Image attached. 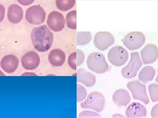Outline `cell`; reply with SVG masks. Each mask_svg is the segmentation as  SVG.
<instances>
[{
  "label": "cell",
  "instance_id": "6da1fadb",
  "mask_svg": "<svg viewBox=\"0 0 158 118\" xmlns=\"http://www.w3.org/2000/svg\"><path fill=\"white\" fill-rule=\"evenodd\" d=\"M30 37L35 49L40 52L49 50L54 39L52 32L46 25L34 28L31 31Z\"/></svg>",
  "mask_w": 158,
  "mask_h": 118
},
{
  "label": "cell",
  "instance_id": "7a4b0ae2",
  "mask_svg": "<svg viewBox=\"0 0 158 118\" xmlns=\"http://www.w3.org/2000/svg\"><path fill=\"white\" fill-rule=\"evenodd\" d=\"M87 66L90 70L97 73H105L109 69V65L103 54L99 52H93L88 56Z\"/></svg>",
  "mask_w": 158,
  "mask_h": 118
},
{
  "label": "cell",
  "instance_id": "3957f363",
  "mask_svg": "<svg viewBox=\"0 0 158 118\" xmlns=\"http://www.w3.org/2000/svg\"><path fill=\"white\" fill-rule=\"evenodd\" d=\"M105 106V97L98 92H93L89 93L86 100L80 104L83 109H91L98 112H102Z\"/></svg>",
  "mask_w": 158,
  "mask_h": 118
},
{
  "label": "cell",
  "instance_id": "277c9868",
  "mask_svg": "<svg viewBox=\"0 0 158 118\" xmlns=\"http://www.w3.org/2000/svg\"><path fill=\"white\" fill-rule=\"evenodd\" d=\"M131 60L127 65L124 67L121 71L123 76L127 79L135 77L138 70L142 65V61L138 52H134L131 53Z\"/></svg>",
  "mask_w": 158,
  "mask_h": 118
},
{
  "label": "cell",
  "instance_id": "5b68a950",
  "mask_svg": "<svg viewBox=\"0 0 158 118\" xmlns=\"http://www.w3.org/2000/svg\"><path fill=\"white\" fill-rule=\"evenodd\" d=\"M129 57L128 52L122 46L113 47L108 53V59L113 65L122 66L126 64Z\"/></svg>",
  "mask_w": 158,
  "mask_h": 118
},
{
  "label": "cell",
  "instance_id": "8992f818",
  "mask_svg": "<svg viewBox=\"0 0 158 118\" xmlns=\"http://www.w3.org/2000/svg\"><path fill=\"white\" fill-rule=\"evenodd\" d=\"M127 88L131 92L134 100L141 101L145 104L149 103V98L144 84L141 83L138 80H133L127 83Z\"/></svg>",
  "mask_w": 158,
  "mask_h": 118
},
{
  "label": "cell",
  "instance_id": "52a82bcc",
  "mask_svg": "<svg viewBox=\"0 0 158 118\" xmlns=\"http://www.w3.org/2000/svg\"><path fill=\"white\" fill-rule=\"evenodd\" d=\"M46 17L45 10L39 5L30 6L25 12V18L31 24H41L44 22Z\"/></svg>",
  "mask_w": 158,
  "mask_h": 118
},
{
  "label": "cell",
  "instance_id": "ba28073f",
  "mask_svg": "<svg viewBox=\"0 0 158 118\" xmlns=\"http://www.w3.org/2000/svg\"><path fill=\"white\" fill-rule=\"evenodd\" d=\"M146 37L142 33L138 31L131 32L126 34L122 39L125 46L130 50L140 48L145 42Z\"/></svg>",
  "mask_w": 158,
  "mask_h": 118
},
{
  "label": "cell",
  "instance_id": "9c48e42d",
  "mask_svg": "<svg viewBox=\"0 0 158 118\" xmlns=\"http://www.w3.org/2000/svg\"><path fill=\"white\" fill-rule=\"evenodd\" d=\"M96 48L100 50H105L115 42V38L110 32H98L95 34L94 41Z\"/></svg>",
  "mask_w": 158,
  "mask_h": 118
},
{
  "label": "cell",
  "instance_id": "30bf717a",
  "mask_svg": "<svg viewBox=\"0 0 158 118\" xmlns=\"http://www.w3.org/2000/svg\"><path fill=\"white\" fill-rule=\"evenodd\" d=\"M47 23L52 31L56 32H60L65 27V19L61 12L58 11H52L48 14Z\"/></svg>",
  "mask_w": 158,
  "mask_h": 118
},
{
  "label": "cell",
  "instance_id": "8fae6325",
  "mask_svg": "<svg viewBox=\"0 0 158 118\" xmlns=\"http://www.w3.org/2000/svg\"><path fill=\"white\" fill-rule=\"evenodd\" d=\"M21 63L23 68L26 70H34L39 65L40 57L36 52L30 51L24 54Z\"/></svg>",
  "mask_w": 158,
  "mask_h": 118
},
{
  "label": "cell",
  "instance_id": "7c38bea8",
  "mask_svg": "<svg viewBox=\"0 0 158 118\" xmlns=\"http://www.w3.org/2000/svg\"><path fill=\"white\" fill-rule=\"evenodd\" d=\"M140 54L143 64H152L158 59V47L154 44H147L141 50Z\"/></svg>",
  "mask_w": 158,
  "mask_h": 118
},
{
  "label": "cell",
  "instance_id": "4fadbf2b",
  "mask_svg": "<svg viewBox=\"0 0 158 118\" xmlns=\"http://www.w3.org/2000/svg\"><path fill=\"white\" fill-rule=\"evenodd\" d=\"M0 65L5 72L7 73H12L16 71L19 66V60L14 55L8 54L2 58Z\"/></svg>",
  "mask_w": 158,
  "mask_h": 118
},
{
  "label": "cell",
  "instance_id": "5bb4252c",
  "mask_svg": "<svg viewBox=\"0 0 158 118\" xmlns=\"http://www.w3.org/2000/svg\"><path fill=\"white\" fill-rule=\"evenodd\" d=\"M147 113V110L144 106L137 102L131 104L126 110V115L128 118L145 117Z\"/></svg>",
  "mask_w": 158,
  "mask_h": 118
},
{
  "label": "cell",
  "instance_id": "9a60e30c",
  "mask_svg": "<svg viewBox=\"0 0 158 118\" xmlns=\"http://www.w3.org/2000/svg\"><path fill=\"white\" fill-rule=\"evenodd\" d=\"M23 17L22 7L16 4L10 5L7 10V17L10 22L13 24L19 23Z\"/></svg>",
  "mask_w": 158,
  "mask_h": 118
},
{
  "label": "cell",
  "instance_id": "2e32d148",
  "mask_svg": "<svg viewBox=\"0 0 158 118\" xmlns=\"http://www.w3.org/2000/svg\"><path fill=\"white\" fill-rule=\"evenodd\" d=\"M77 80L84 84L87 87H93L96 82V77L94 74L83 69L77 70Z\"/></svg>",
  "mask_w": 158,
  "mask_h": 118
},
{
  "label": "cell",
  "instance_id": "e0dca14e",
  "mask_svg": "<svg viewBox=\"0 0 158 118\" xmlns=\"http://www.w3.org/2000/svg\"><path fill=\"white\" fill-rule=\"evenodd\" d=\"M48 60L53 66H62L66 60L65 53L59 48L52 49L48 54Z\"/></svg>",
  "mask_w": 158,
  "mask_h": 118
},
{
  "label": "cell",
  "instance_id": "ac0fdd59",
  "mask_svg": "<svg viewBox=\"0 0 158 118\" xmlns=\"http://www.w3.org/2000/svg\"><path fill=\"white\" fill-rule=\"evenodd\" d=\"M112 100L117 105L122 107L126 106L130 103L131 97L128 91L123 88H120L114 92Z\"/></svg>",
  "mask_w": 158,
  "mask_h": 118
},
{
  "label": "cell",
  "instance_id": "d6986e66",
  "mask_svg": "<svg viewBox=\"0 0 158 118\" xmlns=\"http://www.w3.org/2000/svg\"><path fill=\"white\" fill-rule=\"evenodd\" d=\"M85 59V55L81 50L77 49L76 51L69 55L68 63L69 66L74 70H76L78 66L83 64Z\"/></svg>",
  "mask_w": 158,
  "mask_h": 118
},
{
  "label": "cell",
  "instance_id": "ffe728a7",
  "mask_svg": "<svg viewBox=\"0 0 158 118\" xmlns=\"http://www.w3.org/2000/svg\"><path fill=\"white\" fill-rule=\"evenodd\" d=\"M156 74L154 68L150 65L145 66L140 71L138 74V78L141 82L147 83L153 80Z\"/></svg>",
  "mask_w": 158,
  "mask_h": 118
},
{
  "label": "cell",
  "instance_id": "44dd1931",
  "mask_svg": "<svg viewBox=\"0 0 158 118\" xmlns=\"http://www.w3.org/2000/svg\"><path fill=\"white\" fill-rule=\"evenodd\" d=\"M92 36L90 32H77V44L78 45H86L90 41Z\"/></svg>",
  "mask_w": 158,
  "mask_h": 118
},
{
  "label": "cell",
  "instance_id": "7402d4cb",
  "mask_svg": "<svg viewBox=\"0 0 158 118\" xmlns=\"http://www.w3.org/2000/svg\"><path fill=\"white\" fill-rule=\"evenodd\" d=\"M75 0H56L57 7L61 11H66L72 9L75 6Z\"/></svg>",
  "mask_w": 158,
  "mask_h": 118
},
{
  "label": "cell",
  "instance_id": "603a6c76",
  "mask_svg": "<svg viewBox=\"0 0 158 118\" xmlns=\"http://www.w3.org/2000/svg\"><path fill=\"white\" fill-rule=\"evenodd\" d=\"M76 10H73L69 11L66 15L67 26L71 29L76 30Z\"/></svg>",
  "mask_w": 158,
  "mask_h": 118
},
{
  "label": "cell",
  "instance_id": "cb8c5ba5",
  "mask_svg": "<svg viewBox=\"0 0 158 118\" xmlns=\"http://www.w3.org/2000/svg\"><path fill=\"white\" fill-rule=\"evenodd\" d=\"M151 98L153 102L158 100V85L157 83L151 84L148 86Z\"/></svg>",
  "mask_w": 158,
  "mask_h": 118
},
{
  "label": "cell",
  "instance_id": "d4e9b609",
  "mask_svg": "<svg viewBox=\"0 0 158 118\" xmlns=\"http://www.w3.org/2000/svg\"><path fill=\"white\" fill-rule=\"evenodd\" d=\"M77 101L81 102V101L85 98L87 92L85 88L80 84H77Z\"/></svg>",
  "mask_w": 158,
  "mask_h": 118
},
{
  "label": "cell",
  "instance_id": "484cf974",
  "mask_svg": "<svg viewBox=\"0 0 158 118\" xmlns=\"http://www.w3.org/2000/svg\"><path fill=\"white\" fill-rule=\"evenodd\" d=\"M79 118H100L101 116L98 113L90 111H83L79 115Z\"/></svg>",
  "mask_w": 158,
  "mask_h": 118
},
{
  "label": "cell",
  "instance_id": "4316f807",
  "mask_svg": "<svg viewBox=\"0 0 158 118\" xmlns=\"http://www.w3.org/2000/svg\"><path fill=\"white\" fill-rule=\"evenodd\" d=\"M158 104H156L155 105L153 106L151 110V117L153 118H158Z\"/></svg>",
  "mask_w": 158,
  "mask_h": 118
},
{
  "label": "cell",
  "instance_id": "83f0119b",
  "mask_svg": "<svg viewBox=\"0 0 158 118\" xmlns=\"http://www.w3.org/2000/svg\"><path fill=\"white\" fill-rule=\"evenodd\" d=\"M17 2L23 6H28V5H31L34 2V0H32V1L31 0H22V1L18 0Z\"/></svg>",
  "mask_w": 158,
  "mask_h": 118
},
{
  "label": "cell",
  "instance_id": "f1b7e54d",
  "mask_svg": "<svg viewBox=\"0 0 158 118\" xmlns=\"http://www.w3.org/2000/svg\"><path fill=\"white\" fill-rule=\"evenodd\" d=\"M113 117H123V118H125V116L123 115H121L120 114H117L114 115L113 116Z\"/></svg>",
  "mask_w": 158,
  "mask_h": 118
}]
</instances>
